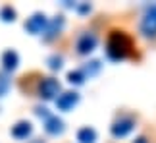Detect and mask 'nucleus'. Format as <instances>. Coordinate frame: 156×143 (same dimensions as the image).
<instances>
[{
  "mask_svg": "<svg viewBox=\"0 0 156 143\" xmlns=\"http://www.w3.org/2000/svg\"><path fill=\"white\" fill-rule=\"evenodd\" d=\"M77 10H79L81 14H87V12H91V6H89V4H81V6H79Z\"/></svg>",
  "mask_w": 156,
  "mask_h": 143,
  "instance_id": "nucleus-19",
  "label": "nucleus"
},
{
  "mask_svg": "<svg viewBox=\"0 0 156 143\" xmlns=\"http://www.w3.org/2000/svg\"><path fill=\"white\" fill-rule=\"evenodd\" d=\"M10 75L6 74V72H0V97H4L6 93H8V89H10Z\"/></svg>",
  "mask_w": 156,
  "mask_h": 143,
  "instance_id": "nucleus-15",
  "label": "nucleus"
},
{
  "mask_svg": "<svg viewBox=\"0 0 156 143\" xmlns=\"http://www.w3.org/2000/svg\"><path fill=\"white\" fill-rule=\"evenodd\" d=\"M141 31L145 33L147 37H154L156 35V4L147 10V14L141 21Z\"/></svg>",
  "mask_w": 156,
  "mask_h": 143,
  "instance_id": "nucleus-5",
  "label": "nucleus"
},
{
  "mask_svg": "<svg viewBox=\"0 0 156 143\" xmlns=\"http://www.w3.org/2000/svg\"><path fill=\"white\" fill-rule=\"evenodd\" d=\"M98 70H100V62H98V60H91V62H87L85 68H83V74L89 75V77H93Z\"/></svg>",
  "mask_w": 156,
  "mask_h": 143,
  "instance_id": "nucleus-16",
  "label": "nucleus"
},
{
  "mask_svg": "<svg viewBox=\"0 0 156 143\" xmlns=\"http://www.w3.org/2000/svg\"><path fill=\"white\" fill-rule=\"evenodd\" d=\"M0 17H2V21H14L16 20V10L12 8L10 4H6L0 8Z\"/></svg>",
  "mask_w": 156,
  "mask_h": 143,
  "instance_id": "nucleus-14",
  "label": "nucleus"
},
{
  "mask_svg": "<svg viewBox=\"0 0 156 143\" xmlns=\"http://www.w3.org/2000/svg\"><path fill=\"white\" fill-rule=\"evenodd\" d=\"M77 103H79V93H75V91H66V93H62V95L56 99L58 110H64V112L71 110Z\"/></svg>",
  "mask_w": 156,
  "mask_h": 143,
  "instance_id": "nucleus-7",
  "label": "nucleus"
},
{
  "mask_svg": "<svg viewBox=\"0 0 156 143\" xmlns=\"http://www.w3.org/2000/svg\"><path fill=\"white\" fill-rule=\"evenodd\" d=\"M106 54L110 56L112 60H123V58L133 56L135 54L133 39L125 31L114 29V31H110L108 41H106Z\"/></svg>",
  "mask_w": 156,
  "mask_h": 143,
  "instance_id": "nucleus-1",
  "label": "nucleus"
},
{
  "mask_svg": "<svg viewBox=\"0 0 156 143\" xmlns=\"http://www.w3.org/2000/svg\"><path fill=\"white\" fill-rule=\"evenodd\" d=\"M60 81L54 77H43L39 83V97L44 101H52L60 97Z\"/></svg>",
  "mask_w": 156,
  "mask_h": 143,
  "instance_id": "nucleus-2",
  "label": "nucleus"
},
{
  "mask_svg": "<svg viewBox=\"0 0 156 143\" xmlns=\"http://www.w3.org/2000/svg\"><path fill=\"white\" fill-rule=\"evenodd\" d=\"M62 27H64V16H56V17H52V20H48V25H46L44 33H43V39L44 41H52L54 37L60 35Z\"/></svg>",
  "mask_w": 156,
  "mask_h": 143,
  "instance_id": "nucleus-8",
  "label": "nucleus"
},
{
  "mask_svg": "<svg viewBox=\"0 0 156 143\" xmlns=\"http://www.w3.org/2000/svg\"><path fill=\"white\" fill-rule=\"evenodd\" d=\"M46 62H48L50 70H60V68H62V62H64V60H62V56H58V54H52V56H50Z\"/></svg>",
  "mask_w": 156,
  "mask_h": 143,
  "instance_id": "nucleus-17",
  "label": "nucleus"
},
{
  "mask_svg": "<svg viewBox=\"0 0 156 143\" xmlns=\"http://www.w3.org/2000/svg\"><path fill=\"white\" fill-rule=\"evenodd\" d=\"M77 141L79 143H94L97 141V132L91 126H85L77 132Z\"/></svg>",
  "mask_w": 156,
  "mask_h": 143,
  "instance_id": "nucleus-12",
  "label": "nucleus"
},
{
  "mask_svg": "<svg viewBox=\"0 0 156 143\" xmlns=\"http://www.w3.org/2000/svg\"><path fill=\"white\" fill-rule=\"evenodd\" d=\"M133 128H135V120L131 116H122L119 120H116L112 124V128H110V132L114 138H125L127 134L133 132Z\"/></svg>",
  "mask_w": 156,
  "mask_h": 143,
  "instance_id": "nucleus-4",
  "label": "nucleus"
},
{
  "mask_svg": "<svg viewBox=\"0 0 156 143\" xmlns=\"http://www.w3.org/2000/svg\"><path fill=\"white\" fill-rule=\"evenodd\" d=\"M17 64H20V54H17L16 50L8 49V50L2 52V66H4L6 72H14L17 68Z\"/></svg>",
  "mask_w": 156,
  "mask_h": 143,
  "instance_id": "nucleus-11",
  "label": "nucleus"
},
{
  "mask_svg": "<svg viewBox=\"0 0 156 143\" xmlns=\"http://www.w3.org/2000/svg\"><path fill=\"white\" fill-rule=\"evenodd\" d=\"M135 143H148V141H147V138H139V139H137Z\"/></svg>",
  "mask_w": 156,
  "mask_h": 143,
  "instance_id": "nucleus-20",
  "label": "nucleus"
},
{
  "mask_svg": "<svg viewBox=\"0 0 156 143\" xmlns=\"http://www.w3.org/2000/svg\"><path fill=\"white\" fill-rule=\"evenodd\" d=\"M64 120L62 118H58V116H50L48 120H44V132L46 134H50V135H60V134H64Z\"/></svg>",
  "mask_w": 156,
  "mask_h": 143,
  "instance_id": "nucleus-10",
  "label": "nucleus"
},
{
  "mask_svg": "<svg viewBox=\"0 0 156 143\" xmlns=\"http://www.w3.org/2000/svg\"><path fill=\"white\" fill-rule=\"evenodd\" d=\"M35 112H37V116L44 118V120H48V118L52 116L50 112H48V108H44V106H35Z\"/></svg>",
  "mask_w": 156,
  "mask_h": 143,
  "instance_id": "nucleus-18",
  "label": "nucleus"
},
{
  "mask_svg": "<svg viewBox=\"0 0 156 143\" xmlns=\"http://www.w3.org/2000/svg\"><path fill=\"white\" fill-rule=\"evenodd\" d=\"M46 25H48V17H46L43 12H35V14L25 21V29L31 35H39V33H44Z\"/></svg>",
  "mask_w": 156,
  "mask_h": 143,
  "instance_id": "nucleus-3",
  "label": "nucleus"
},
{
  "mask_svg": "<svg viewBox=\"0 0 156 143\" xmlns=\"http://www.w3.org/2000/svg\"><path fill=\"white\" fill-rule=\"evenodd\" d=\"M31 132H33V126L29 120H20L16 126H12V135L16 139H27L31 135Z\"/></svg>",
  "mask_w": 156,
  "mask_h": 143,
  "instance_id": "nucleus-9",
  "label": "nucleus"
},
{
  "mask_svg": "<svg viewBox=\"0 0 156 143\" xmlns=\"http://www.w3.org/2000/svg\"><path fill=\"white\" fill-rule=\"evenodd\" d=\"M85 79H87V75L83 74V70H73V72H69V74H68V81L73 83V85H81Z\"/></svg>",
  "mask_w": 156,
  "mask_h": 143,
  "instance_id": "nucleus-13",
  "label": "nucleus"
},
{
  "mask_svg": "<svg viewBox=\"0 0 156 143\" xmlns=\"http://www.w3.org/2000/svg\"><path fill=\"white\" fill-rule=\"evenodd\" d=\"M33 143H43V141H33Z\"/></svg>",
  "mask_w": 156,
  "mask_h": 143,
  "instance_id": "nucleus-21",
  "label": "nucleus"
},
{
  "mask_svg": "<svg viewBox=\"0 0 156 143\" xmlns=\"http://www.w3.org/2000/svg\"><path fill=\"white\" fill-rule=\"evenodd\" d=\"M97 35L91 33V31H85L81 35L79 39H77V52L79 54H89V52L94 50V46H97Z\"/></svg>",
  "mask_w": 156,
  "mask_h": 143,
  "instance_id": "nucleus-6",
  "label": "nucleus"
}]
</instances>
